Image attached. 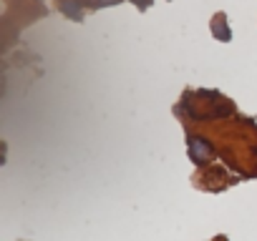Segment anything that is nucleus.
I'll return each instance as SVG.
<instances>
[{"label": "nucleus", "instance_id": "1", "mask_svg": "<svg viewBox=\"0 0 257 241\" xmlns=\"http://www.w3.org/2000/svg\"><path fill=\"white\" fill-rule=\"evenodd\" d=\"M118 0H96V6H116Z\"/></svg>", "mask_w": 257, "mask_h": 241}]
</instances>
